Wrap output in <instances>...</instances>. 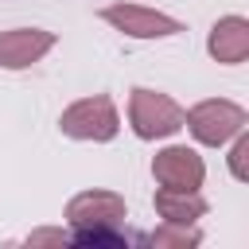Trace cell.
<instances>
[{
    "instance_id": "obj_1",
    "label": "cell",
    "mask_w": 249,
    "mask_h": 249,
    "mask_svg": "<svg viewBox=\"0 0 249 249\" xmlns=\"http://www.w3.org/2000/svg\"><path fill=\"white\" fill-rule=\"evenodd\" d=\"M245 121H249V113H245L241 105L226 101V97L198 101L191 113H183V124L191 128V136H195L198 144H210V148L233 140V136L245 128Z\"/></svg>"
},
{
    "instance_id": "obj_2",
    "label": "cell",
    "mask_w": 249,
    "mask_h": 249,
    "mask_svg": "<svg viewBox=\"0 0 249 249\" xmlns=\"http://www.w3.org/2000/svg\"><path fill=\"white\" fill-rule=\"evenodd\" d=\"M128 121L140 140H163L183 128V109L156 89H132L128 97Z\"/></svg>"
},
{
    "instance_id": "obj_3",
    "label": "cell",
    "mask_w": 249,
    "mask_h": 249,
    "mask_svg": "<svg viewBox=\"0 0 249 249\" xmlns=\"http://www.w3.org/2000/svg\"><path fill=\"white\" fill-rule=\"evenodd\" d=\"M58 128L74 140H113L121 128V117H117V105L105 93H97V97H82L70 109H62Z\"/></svg>"
},
{
    "instance_id": "obj_4",
    "label": "cell",
    "mask_w": 249,
    "mask_h": 249,
    "mask_svg": "<svg viewBox=\"0 0 249 249\" xmlns=\"http://www.w3.org/2000/svg\"><path fill=\"white\" fill-rule=\"evenodd\" d=\"M105 23H113L121 35L128 39H167V35H179L183 23L167 12H156V8H140V4H109L101 12Z\"/></svg>"
},
{
    "instance_id": "obj_5",
    "label": "cell",
    "mask_w": 249,
    "mask_h": 249,
    "mask_svg": "<svg viewBox=\"0 0 249 249\" xmlns=\"http://www.w3.org/2000/svg\"><path fill=\"white\" fill-rule=\"evenodd\" d=\"M128 218L124 198L113 191H82L70 198L66 206V222L78 230H121V222Z\"/></svg>"
},
{
    "instance_id": "obj_6",
    "label": "cell",
    "mask_w": 249,
    "mask_h": 249,
    "mask_svg": "<svg viewBox=\"0 0 249 249\" xmlns=\"http://www.w3.org/2000/svg\"><path fill=\"white\" fill-rule=\"evenodd\" d=\"M152 175H156L160 187H171V191H198L202 179H206V163L198 160V152H191V148H183V144H171V148L156 152Z\"/></svg>"
},
{
    "instance_id": "obj_7",
    "label": "cell",
    "mask_w": 249,
    "mask_h": 249,
    "mask_svg": "<svg viewBox=\"0 0 249 249\" xmlns=\"http://www.w3.org/2000/svg\"><path fill=\"white\" fill-rule=\"evenodd\" d=\"M51 47H54V31H43V27L0 31V66L4 70H23V66L39 62Z\"/></svg>"
},
{
    "instance_id": "obj_8",
    "label": "cell",
    "mask_w": 249,
    "mask_h": 249,
    "mask_svg": "<svg viewBox=\"0 0 249 249\" xmlns=\"http://www.w3.org/2000/svg\"><path fill=\"white\" fill-rule=\"evenodd\" d=\"M206 51L214 62H226V66H237L245 62L249 54V19L245 16H226L210 27V39H206Z\"/></svg>"
},
{
    "instance_id": "obj_9",
    "label": "cell",
    "mask_w": 249,
    "mask_h": 249,
    "mask_svg": "<svg viewBox=\"0 0 249 249\" xmlns=\"http://www.w3.org/2000/svg\"><path fill=\"white\" fill-rule=\"evenodd\" d=\"M156 214L163 222H175V226H195L202 214H206V198L198 191H171V187H160L156 191Z\"/></svg>"
},
{
    "instance_id": "obj_10",
    "label": "cell",
    "mask_w": 249,
    "mask_h": 249,
    "mask_svg": "<svg viewBox=\"0 0 249 249\" xmlns=\"http://www.w3.org/2000/svg\"><path fill=\"white\" fill-rule=\"evenodd\" d=\"M144 241H148V245H198V230H191V226H175V222H163V226L152 230Z\"/></svg>"
},
{
    "instance_id": "obj_11",
    "label": "cell",
    "mask_w": 249,
    "mask_h": 249,
    "mask_svg": "<svg viewBox=\"0 0 249 249\" xmlns=\"http://www.w3.org/2000/svg\"><path fill=\"white\" fill-rule=\"evenodd\" d=\"M249 136H245V128L237 132V140H233V148H230V175L233 179H249Z\"/></svg>"
},
{
    "instance_id": "obj_12",
    "label": "cell",
    "mask_w": 249,
    "mask_h": 249,
    "mask_svg": "<svg viewBox=\"0 0 249 249\" xmlns=\"http://www.w3.org/2000/svg\"><path fill=\"white\" fill-rule=\"evenodd\" d=\"M39 241H70V233H62V230H39V233H31V245H39Z\"/></svg>"
}]
</instances>
